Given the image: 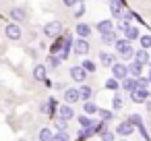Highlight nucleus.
I'll return each instance as SVG.
<instances>
[{"instance_id": "nucleus-1", "label": "nucleus", "mask_w": 151, "mask_h": 141, "mask_svg": "<svg viewBox=\"0 0 151 141\" xmlns=\"http://www.w3.org/2000/svg\"><path fill=\"white\" fill-rule=\"evenodd\" d=\"M62 33V23L60 21H50L48 25H44V35L46 38H58Z\"/></svg>"}, {"instance_id": "nucleus-2", "label": "nucleus", "mask_w": 151, "mask_h": 141, "mask_svg": "<svg viewBox=\"0 0 151 141\" xmlns=\"http://www.w3.org/2000/svg\"><path fill=\"white\" fill-rule=\"evenodd\" d=\"M4 35L9 38V40H13V42H17V40H21V27H19V23H9L6 27H4Z\"/></svg>"}, {"instance_id": "nucleus-3", "label": "nucleus", "mask_w": 151, "mask_h": 141, "mask_svg": "<svg viewBox=\"0 0 151 141\" xmlns=\"http://www.w3.org/2000/svg\"><path fill=\"white\" fill-rule=\"evenodd\" d=\"M73 52H75L77 56H85V54L89 52V42H87V38H77L75 44H73Z\"/></svg>"}, {"instance_id": "nucleus-4", "label": "nucleus", "mask_w": 151, "mask_h": 141, "mask_svg": "<svg viewBox=\"0 0 151 141\" xmlns=\"http://www.w3.org/2000/svg\"><path fill=\"white\" fill-rule=\"evenodd\" d=\"M130 98H132V102H134V104H145V102L149 100V89L139 85V87L130 93Z\"/></svg>"}, {"instance_id": "nucleus-5", "label": "nucleus", "mask_w": 151, "mask_h": 141, "mask_svg": "<svg viewBox=\"0 0 151 141\" xmlns=\"http://www.w3.org/2000/svg\"><path fill=\"white\" fill-rule=\"evenodd\" d=\"M70 79L77 81V83H83L87 79V69L81 64V67H70Z\"/></svg>"}, {"instance_id": "nucleus-6", "label": "nucleus", "mask_w": 151, "mask_h": 141, "mask_svg": "<svg viewBox=\"0 0 151 141\" xmlns=\"http://www.w3.org/2000/svg\"><path fill=\"white\" fill-rule=\"evenodd\" d=\"M112 77H116L118 81L126 79V77H128V67L122 64V62H116V64L112 67Z\"/></svg>"}, {"instance_id": "nucleus-7", "label": "nucleus", "mask_w": 151, "mask_h": 141, "mask_svg": "<svg viewBox=\"0 0 151 141\" xmlns=\"http://www.w3.org/2000/svg\"><path fill=\"white\" fill-rule=\"evenodd\" d=\"M110 11H112V15H114V19H124V15H126V9H124V4L122 2H116V0H112L110 2Z\"/></svg>"}, {"instance_id": "nucleus-8", "label": "nucleus", "mask_w": 151, "mask_h": 141, "mask_svg": "<svg viewBox=\"0 0 151 141\" xmlns=\"http://www.w3.org/2000/svg\"><path fill=\"white\" fill-rule=\"evenodd\" d=\"M134 133V124L132 122H120L118 127H116V135H120V137H128V135H132Z\"/></svg>"}, {"instance_id": "nucleus-9", "label": "nucleus", "mask_w": 151, "mask_h": 141, "mask_svg": "<svg viewBox=\"0 0 151 141\" xmlns=\"http://www.w3.org/2000/svg\"><path fill=\"white\" fill-rule=\"evenodd\" d=\"M81 100V91L79 89H75V87H68L66 91H64V102H68V104H75V102H79Z\"/></svg>"}, {"instance_id": "nucleus-10", "label": "nucleus", "mask_w": 151, "mask_h": 141, "mask_svg": "<svg viewBox=\"0 0 151 141\" xmlns=\"http://www.w3.org/2000/svg\"><path fill=\"white\" fill-rule=\"evenodd\" d=\"M58 116L60 118H64V120H70L73 116H75V110L70 108V104L66 102V104H62L60 108H58Z\"/></svg>"}, {"instance_id": "nucleus-11", "label": "nucleus", "mask_w": 151, "mask_h": 141, "mask_svg": "<svg viewBox=\"0 0 151 141\" xmlns=\"http://www.w3.org/2000/svg\"><path fill=\"white\" fill-rule=\"evenodd\" d=\"M141 73H143V64H141L139 60H132V62L128 64V75H130V77H134V79H139V77H141Z\"/></svg>"}, {"instance_id": "nucleus-12", "label": "nucleus", "mask_w": 151, "mask_h": 141, "mask_svg": "<svg viewBox=\"0 0 151 141\" xmlns=\"http://www.w3.org/2000/svg\"><path fill=\"white\" fill-rule=\"evenodd\" d=\"M46 77H48V69L44 64H35L33 67V79L35 81H46Z\"/></svg>"}, {"instance_id": "nucleus-13", "label": "nucleus", "mask_w": 151, "mask_h": 141, "mask_svg": "<svg viewBox=\"0 0 151 141\" xmlns=\"http://www.w3.org/2000/svg\"><path fill=\"white\" fill-rule=\"evenodd\" d=\"M139 87V79H134V77H126V79H122V89L124 91H134Z\"/></svg>"}, {"instance_id": "nucleus-14", "label": "nucleus", "mask_w": 151, "mask_h": 141, "mask_svg": "<svg viewBox=\"0 0 151 141\" xmlns=\"http://www.w3.org/2000/svg\"><path fill=\"white\" fill-rule=\"evenodd\" d=\"M114 48H116V52L124 54V52H128V50H130L132 46H130V40H128V38H124V40H116Z\"/></svg>"}, {"instance_id": "nucleus-15", "label": "nucleus", "mask_w": 151, "mask_h": 141, "mask_svg": "<svg viewBox=\"0 0 151 141\" xmlns=\"http://www.w3.org/2000/svg\"><path fill=\"white\" fill-rule=\"evenodd\" d=\"M11 19H13L15 23H23V21L27 19V13H25L23 9H13V11H11Z\"/></svg>"}, {"instance_id": "nucleus-16", "label": "nucleus", "mask_w": 151, "mask_h": 141, "mask_svg": "<svg viewBox=\"0 0 151 141\" xmlns=\"http://www.w3.org/2000/svg\"><path fill=\"white\" fill-rule=\"evenodd\" d=\"M97 31L104 35V33H108V31H114V23L110 21V19H104V21H99L97 23Z\"/></svg>"}, {"instance_id": "nucleus-17", "label": "nucleus", "mask_w": 151, "mask_h": 141, "mask_svg": "<svg viewBox=\"0 0 151 141\" xmlns=\"http://www.w3.org/2000/svg\"><path fill=\"white\" fill-rule=\"evenodd\" d=\"M75 31H77L79 38H89V35H91V27H89L87 23H77Z\"/></svg>"}, {"instance_id": "nucleus-18", "label": "nucleus", "mask_w": 151, "mask_h": 141, "mask_svg": "<svg viewBox=\"0 0 151 141\" xmlns=\"http://www.w3.org/2000/svg\"><path fill=\"white\" fill-rule=\"evenodd\" d=\"M99 62L104 64V67H114L116 62H114V54H110V52H99Z\"/></svg>"}, {"instance_id": "nucleus-19", "label": "nucleus", "mask_w": 151, "mask_h": 141, "mask_svg": "<svg viewBox=\"0 0 151 141\" xmlns=\"http://www.w3.org/2000/svg\"><path fill=\"white\" fill-rule=\"evenodd\" d=\"M52 108H56V102H54V100H48V102H42V104H40V112H42V114L54 112Z\"/></svg>"}, {"instance_id": "nucleus-20", "label": "nucleus", "mask_w": 151, "mask_h": 141, "mask_svg": "<svg viewBox=\"0 0 151 141\" xmlns=\"http://www.w3.org/2000/svg\"><path fill=\"white\" fill-rule=\"evenodd\" d=\"M124 38H128V40H137V38H141V35H139V29H137L134 25H128V27L124 29Z\"/></svg>"}, {"instance_id": "nucleus-21", "label": "nucleus", "mask_w": 151, "mask_h": 141, "mask_svg": "<svg viewBox=\"0 0 151 141\" xmlns=\"http://www.w3.org/2000/svg\"><path fill=\"white\" fill-rule=\"evenodd\" d=\"M81 100H85V102H89L91 98H93V89L89 87V85H81Z\"/></svg>"}, {"instance_id": "nucleus-22", "label": "nucleus", "mask_w": 151, "mask_h": 141, "mask_svg": "<svg viewBox=\"0 0 151 141\" xmlns=\"http://www.w3.org/2000/svg\"><path fill=\"white\" fill-rule=\"evenodd\" d=\"M52 139H54L52 129H50V127H44V129L40 131V141H52Z\"/></svg>"}, {"instance_id": "nucleus-23", "label": "nucleus", "mask_w": 151, "mask_h": 141, "mask_svg": "<svg viewBox=\"0 0 151 141\" xmlns=\"http://www.w3.org/2000/svg\"><path fill=\"white\" fill-rule=\"evenodd\" d=\"M83 110H85V114H89V116H93V114H97L99 112V108L89 100V102H85V106H83Z\"/></svg>"}, {"instance_id": "nucleus-24", "label": "nucleus", "mask_w": 151, "mask_h": 141, "mask_svg": "<svg viewBox=\"0 0 151 141\" xmlns=\"http://www.w3.org/2000/svg\"><path fill=\"white\" fill-rule=\"evenodd\" d=\"M116 40H118L116 31H108V33L101 35V42H104V44H116Z\"/></svg>"}, {"instance_id": "nucleus-25", "label": "nucleus", "mask_w": 151, "mask_h": 141, "mask_svg": "<svg viewBox=\"0 0 151 141\" xmlns=\"http://www.w3.org/2000/svg\"><path fill=\"white\" fill-rule=\"evenodd\" d=\"M79 124H81L83 129H91V127H93V120L89 118V114H81V116H79Z\"/></svg>"}, {"instance_id": "nucleus-26", "label": "nucleus", "mask_w": 151, "mask_h": 141, "mask_svg": "<svg viewBox=\"0 0 151 141\" xmlns=\"http://www.w3.org/2000/svg\"><path fill=\"white\" fill-rule=\"evenodd\" d=\"M134 60H139L141 64H147V62H149V54H147V50H139L137 56H134Z\"/></svg>"}, {"instance_id": "nucleus-27", "label": "nucleus", "mask_w": 151, "mask_h": 141, "mask_svg": "<svg viewBox=\"0 0 151 141\" xmlns=\"http://www.w3.org/2000/svg\"><path fill=\"white\" fill-rule=\"evenodd\" d=\"M120 85H122V83H118V79H116V77H110V79L106 81V87H108V89H112V91H116Z\"/></svg>"}, {"instance_id": "nucleus-28", "label": "nucleus", "mask_w": 151, "mask_h": 141, "mask_svg": "<svg viewBox=\"0 0 151 141\" xmlns=\"http://www.w3.org/2000/svg\"><path fill=\"white\" fill-rule=\"evenodd\" d=\"M139 42H141V48L143 50H149L151 48V35H141Z\"/></svg>"}, {"instance_id": "nucleus-29", "label": "nucleus", "mask_w": 151, "mask_h": 141, "mask_svg": "<svg viewBox=\"0 0 151 141\" xmlns=\"http://www.w3.org/2000/svg\"><path fill=\"white\" fill-rule=\"evenodd\" d=\"M112 108H114V112L122 108V98H120V93H116V95L112 98Z\"/></svg>"}, {"instance_id": "nucleus-30", "label": "nucleus", "mask_w": 151, "mask_h": 141, "mask_svg": "<svg viewBox=\"0 0 151 141\" xmlns=\"http://www.w3.org/2000/svg\"><path fill=\"white\" fill-rule=\"evenodd\" d=\"M128 122H132L134 127H141V124H143V116H141V114H130Z\"/></svg>"}, {"instance_id": "nucleus-31", "label": "nucleus", "mask_w": 151, "mask_h": 141, "mask_svg": "<svg viewBox=\"0 0 151 141\" xmlns=\"http://www.w3.org/2000/svg\"><path fill=\"white\" fill-rule=\"evenodd\" d=\"M97 114H99V116H101V120H106V122L114 116V112H110V110H101V108H99V112H97Z\"/></svg>"}, {"instance_id": "nucleus-32", "label": "nucleus", "mask_w": 151, "mask_h": 141, "mask_svg": "<svg viewBox=\"0 0 151 141\" xmlns=\"http://www.w3.org/2000/svg\"><path fill=\"white\" fill-rule=\"evenodd\" d=\"M56 127L60 129V131H66V127H68V120H64V118H56Z\"/></svg>"}, {"instance_id": "nucleus-33", "label": "nucleus", "mask_w": 151, "mask_h": 141, "mask_svg": "<svg viewBox=\"0 0 151 141\" xmlns=\"http://www.w3.org/2000/svg\"><path fill=\"white\" fill-rule=\"evenodd\" d=\"M134 56H137V52H134L132 48H130L128 52H124V54H122V58H124V60H128V62H132V58H134Z\"/></svg>"}, {"instance_id": "nucleus-34", "label": "nucleus", "mask_w": 151, "mask_h": 141, "mask_svg": "<svg viewBox=\"0 0 151 141\" xmlns=\"http://www.w3.org/2000/svg\"><path fill=\"white\" fill-rule=\"evenodd\" d=\"M83 67L87 69V73H93L95 71V62L93 60H83Z\"/></svg>"}, {"instance_id": "nucleus-35", "label": "nucleus", "mask_w": 151, "mask_h": 141, "mask_svg": "<svg viewBox=\"0 0 151 141\" xmlns=\"http://www.w3.org/2000/svg\"><path fill=\"white\" fill-rule=\"evenodd\" d=\"M52 141H68V135H66V131H60L58 135H54V139Z\"/></svg>"}, {"instance_id": "nucleus-36", "label": "nucleus", "mask_w": 151, "mask_h": 141, "mask_svg": "<svg viewBox=\"0 0 151 141\" xmlns=\"http://www.w3.org/2000/svg\"><path fill=\"white\" fill-rule=\"evenodd\" d=\"M128 25H130V23H128L126 19H120V21H118V31H122V33H124V29H126Z\"/></svg>"}, {"instance_id": "nucleus-37", "label": "nucleus", "mask_w": 151, "mask_h": 141, "mask_svg": "<svg viewBox=\"0 0 151 141\" xmlns=\"http://www.w3.org/2000/svg\"><path fill=\"white\" fill-rule=\"evenodd\" d=\"M101 141H114V133H112V131L101 133Z\"/></svg>"}, {"instance_id": "nucleus-38", "label": "nucleus", "mask_w": 151, "mask_h": 141, "mask_svg": "<svg viewBox=\"0 0 151 141\" xmlns=\"http://www.w3.org/2000/svg\"><path fill=\"white\" fill-rule=\"evenodd\" d=\"M83 15H85V4H83V0H81V7H79V11H75V17L81 19Z\"/></svg>"}, {"instance_id": "nucleus-39", "label": "nucleus", "mask_w": 151, "mask_h": 141, "mask_svg": "<svg viewBox=\"0 0 151 141\" xmlns=\"http://www.w3.org/2000/svg\"><path fill=\"white\" fill-rule=\"evenodd\" d=\"M60 62H62V60H60L58 56H52V58H50V67H52V69H56V67H58Z\"/></svg>"}, {"instance_id": "nucleus-40", "label": "nucleus", "mask_w": 151, "mask_h": 141, "mask_svg": "<svg viewBox=\"0 0 151 141\" xmlns=\"http://www.w3.org/2000/svg\"><path fill=\"white\" fill-rule=\"evenodd\" d=\"M139 129V133L143 135V139H149V135H147V129H145V124H141V127H137Z\"/></svg>"}, {"instance_id": "nucleus-41", "label": "nucleus", "mask_w": 151, "mask_h": 141, "mask_svg": "<svg viewBox=\"0 0 151 141\" xmlns=\"http://www.w3.org/2000/svg\"><path fill=\"white\" fill-rule=\"evenodd\" d=\"M77 2H79V0H62V4H64V7H75Z\"/></svg>"}, {"instance_id": "nucleus-42", "label": "nucleus", "mask_w": 151, "mask_h": 141, "mask_svg": "<svg viewBox=\"0 0 151 141\" xmlns=\"http://www.w3.org/2000/svg\"><path fill=\"white\" fill-rule=\"evenodd\" d=\"M147 83H149L147 79H143V77H139V85H141V87H147Z\"/></svg>"}, {"instance_id": "nucleus-43", "label": "nucleus", "mask_w": 151, "mask_h": 141, "mask_svg": "<svg viewBox=\"0 0 151 141\" xmlns=\"http://www.w3.org/2000/svg\"><path fill=\"white\" fill-rule=\"evenodd\" d=\"M145 108H147V112H151V100H147V102H145Z\"/></svg>"}, {"instance_id": "nucleus-44", "label": "nucleus", "mask_w": 151, "mask_h": 141, "mask_svg": "<svg viewBox=\"0 0 151 141\" xmlns=\"http://www.w3.org/2000/svg\"><path fill=\"white\" fill-rule=\"evenodd\" d=\"M116 2H122V0H116Z\"/></svg>"}]
</instances>
